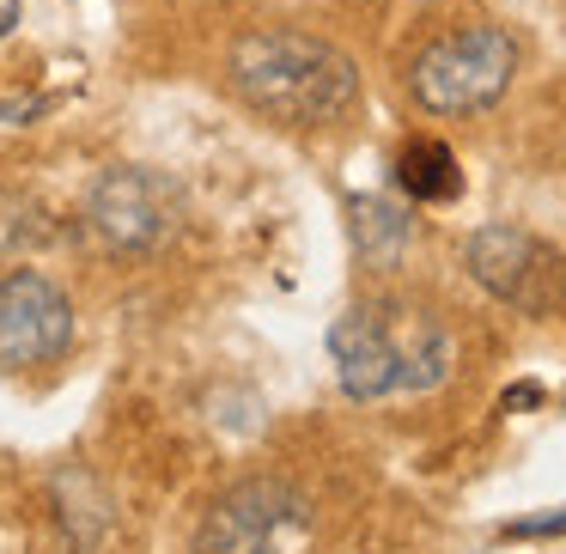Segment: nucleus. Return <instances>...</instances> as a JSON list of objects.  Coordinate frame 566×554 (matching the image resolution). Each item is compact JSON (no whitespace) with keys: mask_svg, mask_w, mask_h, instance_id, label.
Segmentation results:
<instances>
[{"mask_svg":"<svg viewBox=\"0 0 566 554\" xmlns=\"http://www.w3.org/2000/svg\"><path fill=\"white\" fill-rule=\"evenodd\" d=\"M226 74H232L238 104H250L281 128H323L347 116L359 98L354 55L293 25H262L238 38L226 55Z\"/></svg>","mask_w":566,"mask_h":554,"instance_id":"1","label":"nucleus"},{"mask_svg":"<svg viewBox=\"0 0 566 554\" xmlns=\"http://www.w3.org/2000/svg\"><path fill=\"white\" fill-rule=\"evenodd\" d=\"M335 378L359 403L420 396L451 378V330L415 299H359L329 330Z\"/></svg>","mask_w":566,"mask_h":554,"instance_id":"2","label":"nucleus"},{"mask_svg":"<svg viewBox=\"0 0 566 554\" xmlns=\"http://www.w3.org/2000/svg\"><path fill=\"white\" fill-rule=\"evenodd\" d=\"M517 74V38L505 25H457L408 62V92L427 116H475L505 98Z\"/></svg>","mask_w":566,"mask_h":554,"instance_id":"3","label":"nucleus"},{"mask_svg":"<svg viewBox=\"0 0 566 554\" xmlns=\"http://www.w3.org/2000/svg\"><path fill=\"white\" fill-rule=\"evenodd\" d=\"M463 269L481 293H493L524 317H548L566 305V257L524 226H481L463 244Z\"/></svg>","mask_w":566,"mask_h":554,"instance_id":"4","label":"nucleus"},{"mask_svg":"<svg viewBox=\"0 0 566 554\" xmlns=\"http://www.w3.org/2000/svg\"><path fill=\"white\" fill-rule=\"evenodd\" d=\"M311 512L286 481H238L208 505L196 530V554H286L305 536Z\"/></svg>","mask_w":566,"mask_h":554,"instance_id":"5","label":"nucleus"},{"mask_svg":"<svg viewBox=\"0 0 566 554\" xmlns=\"http://www.w3.org/2000/svg\"><path fill=\"white\" fill-rule=\"evenodd\" d=\"M74 342V305L43 269H7L0 274V366L31 372L55 366Z\"/></svg>","mask_w":566,"mask_h":554,"instance_id":"6","label":"nucleus"},{"mask_svg":"<svg viewBox=\"0 0 566 554\" xmlns=\"http://www.w3.org/2000/svg\"><path fill=\"white\" fill-rule=\"evenodd\" d=\"M171 226V189L153 171H135V165H111L98 184L86 189V232L98 238L116 257H135V250H153Z\"/></svg>","mask_w":566,"mask_h":554,"instance_id":"7","label":"nucleus"},{"mask_svg":"<svg viewBox=\"0 0 566 554\" xmlns=\"http://www.w3.org/2000/svg\"><path fill=\"white\" fill-rule=\"evenodd\" d=\"M396 189L408 201H457L463 196V171H457V153L444 140L420 135L396 153Z\"/></svg>","mask_w":566,"mask_h":554,"instance_id":"8","label":"nucleus"},{"mask_svg":"<svg viewBox=\"0 0 566 554\" xmlns=\"http://www.w3.org/2000/svg\"><path fill=\"white\" fill-rule=\"evenodd\" d=\"M354 250H359V262L366 269H390L396 257H402V244H408V213L396 208V201H384V196H354Z\"/></svg>","mask_w":566,"mask_h":554,"instance_id":"9","label":"nucleus"},{"mask_svg":"<svg viewBox=\"0 0 566 554\" xmlns=\"http://www.w3.org/2000/svg\"><path fill=\"white\" fill-rule=\"evenodd\" d=\"M55 226H50V213H38L31 201H19V196H0V257L7 250H31V244H43Z\"/></svg>","mask_w":566,"mask_h":554,"instance_id":"10","label":"nucleus"},{"mask_svg":"<svg viewBox=\"0 0 566 554\" xmlns=\"http://www.w3.org/2000/svg\"><path fill=\"white\" fill-rule=\"evenodd\" d=\"M566 530V505L548 518H517V524H505V536H560Z\"/></svg>","mask_w":566,"mask_h":554,"instance_id":"11","label":"nucleus"}]
</instances>
